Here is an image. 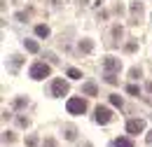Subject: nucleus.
<instances>
[{"label":"nucleus","mask_w":152,"mask_h":147,"mask_svg":"<svg viewBox=\"0 0 152 147\" xmlns=\"http://www.w3.org/2000/svg\"><path fill=\"white\" fill-rule=\"evenodd\" d=\"M66 108H68L70 114H84V110H87V100H84V98H68Z\"/></svg>","instance_id":"nucleus-1"},{"label":"nucleus","mask_w":152,"mask_h":147,"mask_svg":"<svg viewBox=\"0 0 152 147\" xmlns=\"http://www.w3.org/2000/svg\"><path fill=\"white\" fill-rule=\"evenodd\" d=\"M49 73H52V68H49L47 63H35V65H31V70H28V75H31L33 79H45V77H49Z\"/></svg>","instance_id":"nucleus-2"},{"label":"nucleus","mask_w":152,"mask_h":147,"mask_svg":"<svg viewBox=\"0 0 152 147\" xmlns=\"http://www.w3.org/2000/svg\"><path fill=\"white\" fill-rule=\"evenodd\" d=\"M96 124H108L110 119H113V112H110V108H103V105H98L96 108Z\"/></svg>","instance_id":"nucleus-3"},{"label":"nucleus","mask_w":152,"mask_h":147,"mask_svg":"<svg viewBox=\"0 0 152 147\" xmlns=\"http://www.w3.org/2000/svg\"><path fill=\"white\" fill-rule=\"evenodd\" d=\"M103 68H105V73H119L122 61H119V58H115V56H108V58L103 61Z\"/></svg>","instance_id":"nucleus-4"},{"label":"nucleus","mask_w":152,"mask_h":147,"mask_svg":"<svg viewBox=\"0 0 152 147\" xmlns=\"http://www.w3.org/2000/svg\"><path fill=\"white\" fill-rule=\"evenodd\" d=\"M52 93L54 96H66L68 93V82L66 79H54L52 82Z\"/></svg>","instance_id":"nucleus-5"},{"label":"nucleus","mask_w":152,"mask_h":147,"mask_svg":"<svg viewBox=\"0 0 152 147\" xmlns=\"http://www.w3.org/2000/svg\"><path fill=\"white\" fill-rule=\"evenodd\" d=\"M126 131L129 133H143L145 131V122L143 119H129L126 122Z\"/></svg>","instance_id":"nucleus-6"},{"label":"nucleus","mask_w":152,"mask_h":147,"mask_svg":"<svg viewBox=\"0 0 152 147\" xmlns=\"http://www.w3.org/2000/svg\"><path fill=\"white\" fill-rule=\"evenodd\" d=\"M82 93H84V96H96L98 89H96L94 82H87V84H82Z\"/></svg>","instance_id":"nucleus-7"},{"label":"nucleus","mask_w":152,"mask_h":147,"mask_svg":"<svg viewBox=\"0 0 152 147\" xmlns=\"http://www.w3.org/2000/svg\"><path fill=\"white\" fill-rule=\"evenodd\" d=\"M26 49H28L31 54H38V52H40V44L35 42V40H26Z\"/></svg>","instance_id":"nucleus-8"},{"label":"nucleus","mask_w":152,"mask_h":147,"mask_svg":"<svg viewBox=\"0 0 152 147\" xmlns=\"http://www.w3.org/2000/svg\"><path fill=\"white\" fill-rule=\"evenodd\" d=\"M113 147H133V143L129 140V138H117L113 143Z\"/></svg>","instance_id":"nucleus-9"},{"label":"nucleus","mask_w":152,"mask_h":147,"mask_svg":"<svg viewBox=\"0 0 152 147\" xmlns=\"http://www.w3.org/2000/svg\"><path fill=\"white\" fill-rule=\"evenodd\" d=\"M91 49H94L91 40H82V42H80V52H91Z\"/></svg>","instance_id":"nucleus-10"},{"label":"nucleus","mask_w":152,"mask_h":147,"mask_svg":"<svg viewBox=\"0 0 152 147\" xmlns=\"http://www.w3.org/2000/svg\"><path fill=\"white\" fill-rule=\"evenodd\" d=\"M35 35L47 37V35H49V28H47V26H35Z\"/></svg>","instance_id":"nucleus-11"},{"label":"nucleus","mask_w":152,"mask_h":147,"mask_svg":"<svg viewBox=\"0 0 152 147\" xmlns=\"http://www.w3.org/2000/svg\"><path fill=\"white\" fill-rule=\"evenodd\" d=\"M68 77H70V79H80V77H82V73H80L77 68H68Z\"/></svg>","instance_id":"nucleus-12"},{"label":"nucleus","mask_w":152,"mask_h":147,"mask_svg":"<svg viewBox=\"0 0 152 147\" xmlns=\"http://www.w3.org/2000/svg\"><path fill=\"white\" fill-rule=\"evenodd\" d=\"M110 103H113L115 108H122V96H117V93H113V96H110Z\"/></svg>","instance_id":"nucleus-13"},{"label":"nucleus","mask_w":152,"mask_h":147,"mask_svg":"<svg viewBox=\"0 0 152 147\" xmlns=\"http://www.w3.org/2000/svg\"><path fill=\"white\" fill-rule=\"evenodd\" d=\"M105 82H108V84H117V77H115V73H105Z\"/></svg>","instance_id":"nucleus-14"},{"label":"nucleus","mask_w":152,"mask_h":147,"mask_svg":"<svg viewBox=\"0 0 152 147\" xmlns=\"http://www.w3.org/2000/svg\"><path fill=\"white\" fill-rule=\"evenodd\" d=\"M126 91L131 93V96H138V93H140V89H138L136 84H129V87H126Z\"/></svg>","instance_id":"nucleus-15"},{"label":"nucleus","mask_w":152,"mask_h":147,"mask_svg":"<svg viewBox=\"0 0 152 147\" xmlns=\"http://www.w3.org/2000/svg\"><path fill=\"white\" fill-rule=\"evenodd\" d=\"M131 12H133V14H140V12H143V5H140V2H133V5H131Z\"/></svg>","instance_id":"nucleus-16"},{"label":"nucleus","mask_w":152,"mask_h":147,"mask_svg":"<svg viewBox=\"0 0 152 147\" xmlns=\"http://www.w3.org/2000/svg\"><path fill=\"white\" fill-rule=\"evenodd\" d=\"M26 145H28V147H35V145H38V138H35V135H28V138H26Z\"/></svg>","instance_id":"nucleus-17"},{"label":"nucleus","mask_w":152,"mask_h":147,"mask_svg":"<svg viewBox=\"0 0 152 147\" xmlns=\"http://www.w3.org/2000/svg\"><path fill=\"white\" fill-rule=\"evenodd\" d=\"M66 138H68V140H75V129L68 126V129H66Z\"/></svg>","instance_id":"nucleus-18"},{"label":"nucleus","mask_w":152,"mask_h":147,"mask_svg":"<svg viewBox=\"0 0 152 147\" xmlns=\"http://www.w3.org/2000/svg\"><path fill=\"white\" fill-rule=\"evenodd\" d=\"M23 105H26V98H17L14 100V108H23Z\"/></svg>","instance_id":"nucleus-19"},{"label":"nucleus","mask_w":152,"mask_h":147,"mask_svg":"<svg viewBox=\"0 0 152 147\" xmlns=\"http://www.w3.org/2000/svg\"><path fill=\"white\" fill-rule=\"evenodd\" d=\"M2 140H5V143H12V140H14V135H12V133H10V131H7V133H5V135H2Z\"/></svg>","instance_id":"nucleus-20"},{"label":"nucleus","mask_w":152,"mask_h":147,"mask_svg":"<svg viewBox=\"0 0 152 147\" xmlns=\"http://www.w3.org/2000/svg\"><path fill=\"white\" fill-rule=\"evenodd\" d=\"M136 49H138V44H136V42H129V44H126V52H136Z\"/></svg>","instance_id":"nucleus-21"},{"label":"nucleus","mask_w":152,"mask_h":147,"mask_svg":"<svg viewBox=\"0 0 152 147\" xmlns=\"http://www.w3.org/2000/svg\"><path fill=\"white\" fill-rule=\"evenodd\" d=\"M131 77H133V79H138V77H140V70H138V68H131Z\"/></svg>","instance_id":"nucleus-22"},{"label":"nucleus","mask_w":152,"mask_h":147,"mask_svg":"<svg viewBox=\"0 0 152 147\" xmlns=\"http://www.w3.org/2000/svg\"><path fill=\"white\" fill-rule=\"evenodd\" d=\"M45 147H56V143H54L52 138H47V140H45Z\"/></svg>","instance_id":"nucleus-23"},{"label":"nucleus","mask_w":152,"mask_h":147,"mask_svg":"<svg viewBox=\"0 0 152 147\" xmlns=\"http://www.w3.org/2000/svg\"><path fill=\"white\" fill-rule=\"evenodd\" d=\"M145 89H148V91L152 93V82H148V84H145Z\"/></svg>","instance_id":"nucleus-24"},{"label":"nucleus","mask_w":152,"mask_h":147,"mask_svg":"<svg viewBox=\"0 0 152 147\" xmlns=\"http://www.w3.org/2000/svg\"><path fill=\"white\" fill-rule=\"evenodd\" d=\"M148 143H150V145H152V133H150V135H148Z\"/></svg>","instance_id":"nucleus-25"}]
</instances>
